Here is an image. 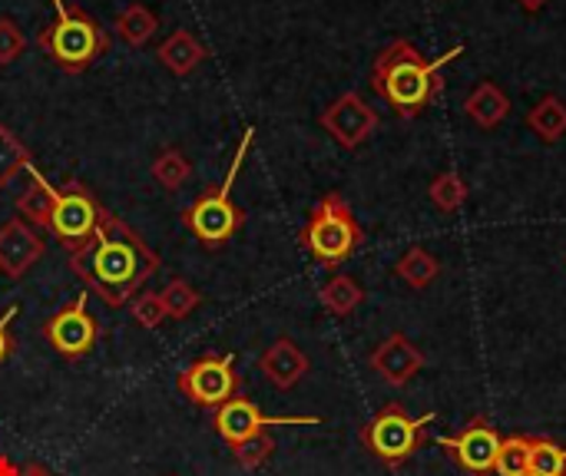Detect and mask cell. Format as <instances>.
I'll use <instances>...</instances> for the list:
<instances>
[{
    "label": "cell",
    "mask_w": 566,
    "mask_h": 476,
    "mask_svg": "<svg viewBox=\"0 0 566 476\" xmlns=\"http://www.w3.org/2000/svg\"><path fill=\"white\" fill-rule=\"evenodd\" d=\"M159 255L109 209L103 212L96 232L70 252V272L106 305L123 308L133 295L159 272Z\"/></svg>",
    "instance_id": "cell-1"
},
{
    "label": "cell",
    "mask_w": 566,
    "mask_h": 476,
    "mask_svg": "<svg viewBox=\"0 0 566 476\" xmlns=\"http://www.w3.org/2000/svg\"><path fill=\"white\" fill-rule=\"evenodd\" d=\"M458 53H464L461 46H454L448 56L441 60H428L411 40H391L371 66V89L401 116V119H415L421 116L431 99L441 89V66L451 63Z\"/></svg>",
    "instance_id": "cell-2"
},
{
    "label": "cell",
    "mask_w": 566,
    "mask_h": 476,
    "mask_svg": "<svg viewBox=\"0 0 566 476\" xmlns=\"http://www.w3.org/2000/svg\"><path fill=\"white\" fill-rule=\"evenodd\" d=\"M255 142V129H245L242 133V142H239V152L232 156V166L226 172V179L212 189H206L186 212H182V225L196 235V242L202 248H222L232 242V235L245 225V212L232 202V186L242 172V162L249 156Z\"/></svg>",
    "instance_id": "cell-3"
},
{
    "label": "cell",
    "mask_w": 566,
    "mask_h": 476,
    "mask_svg": "<svg viewBox=\"0 0 566 476\" xmlns=\"http://www.w3.org/2000/svg\"><path fill=\"white\" fill-rule=\"evenodd\" d=\"M53 20L40 30V50L66 73H83L96 56L109 50V33L99 20H93L80 7H66V0H50Z\"/></svg>",
    "instance_id": "cell-4"
},
{
    "label": "cell",
    "mask_w": 566,
    "mask_h": 476,
    "mask_svg": "<svg viewBox=\"0 0 566 476\" xmlns=\"http://www.w3.org/2000/svg\"><path fill=\"white\" fill-rule=\"evenodd\" d=\"M365 242V232L352 212V205L338 192H325L312 209L305 229L298 232V245L325 268L345 265Z\"/></svg>",
    "instance_id": "cell-5"
},
{
    "label": "cell",
    "mask_w": 566,
    "mask_h": 476,
    "mask_svg": "<svg viewBox=\"0 0 566 476\" xmlns=\"http://www.w3.org/2000/svg\"><path fill=\"white\" fill-rule=\"evenodd\" d=\"M431 421H434V414L411 417L398 401H391L361 427V444L375 461L398 470L405 461H411L428 444V424Z\"/></svg>",
    "instance_id": "cell-6"
},
{
    "label": "cell",
    "mask_w": 566,
    "mask_h": 476,
    "mask_svg": "<svg viewBox=\"0 0 566 476\" xmlns=\"http://www.w3.org/2000/svg\"><path fill=\"white\" fill-rule=\"evenodd\" d=\"M103 205L96 202V195L90 192L86 182L80 179H66L60 189H56V205H53V219L46 225V232L66 248H80L99 225L103 219Z\"/></svg>",
    "instance_id": "cell-7"
},
{
    "label": "cell",
    "mask_w": 566,
    "mask_h": 476,
    "mask_svg": "<svg viewBox=\"0 0 566 476\" xmlns=\"http://www.w3.org/2000/svg\"><path fill=\"white\" fill-rule=\"evenodd\" d=\"M179 391L206 411L222 408L226 401H232L239 394V371H235V358L232 355H206L196 358L182 374H179Z\"/></svg>",
    "instance_id": "cell-8"
},
{
    "label": "cell",
    "mask_w": 566,
    "mask_h": 476,
    "mask_svg": "<svg viewBox=\"0 0 566 476\" xmlns=\"http://www.w3.org/2000/svg\"><path fill=\"white\" fill-rule=\"evenodd\" d=\"M43 338L66 361H80V358H86L96 348V341H99V321L90 311L86 292H80V298H73L53 318L43 321Z\"/></svg>",
    "instance_id": "cell-9"
},
{
    "label": "cell",
    "mask_w": 566,
    "mask_h": 476,
    "mask_svg": "<svg viewBox=\"0 0 566 476\" xmlns=\"http://www.w3.org/2000/svg\"><path fill=\"white\" fill-rule=\"evenodd\" d=\"M501 434L497 427L478 414L471 417L458 434L451 437H441L438 444L451 454V461L461 467L464 476H494V464H497V451H501Z\"/></svg>",
    "instance_id": "cell-10"
},
{
    "label": "cell",
    "mask_w": 566,
    "mask_h": 476,
    "mask_svg": "<svg viewBox=\"0 0 566 476\" xmlns=\"http://www.w3.org/2000/svg\"><path fill=\"white\" fill-rule=\"evenodd\" d=\"M318 123L342 149H358L378 129V113L358 93H342L335 103L322 109Z\"/></svg>",
    "instance_id": "cell-11"
},
{
    "label": "cell",
    "mask_w": 566,
    "mask_h": 476,
    "mask_svg": "<svg viewBox=\"0 0 566 476\" xmlns=\"http://www.w3.org/2000/svg\"><path fill=\"white\" fill-rule=\"evenodd\" d=\"M212 424H216V434L229 447H235V444H242V441H249L255 434H269V427H282V424H322V421L318 417H269V414L259 411V404H252L245 398H232L222 408H216Z\"/></svg>",
    "instance_id": "cell-12"
},
{
    "label": "cell",
    "mask_w": 566,
    "mask_h": 476,
    "mask_svg": "<svg viewBox=\"0 0 566 476\" xmlns=\"http://www.w3.org/2000/svg\"><path fill=\"white\" fill-rule=\"evenodd\" d=\"M368 364H371V371H375L388 388H405V384H411V378L424 368V355H421V348H418L408 335L395 331V335H388V338L371 351Z\"/></svg>",
    "instance_id": "cell-13"
},
{
    "label": "cell",
    "mask_w": 566,
    "mask_h": 476,
    "mask_svg": "<svg viewBox=\"0 0 566 476\" xmlns=\"http://www.w3.org/2000/svg\"><path fill=\"white\" fill-rule=\"evenodd\" d=\"M43 252H46L43 239L20 215L0 225V272L7 278L20 282L43 258Z\"/></svg>",
    "instance_id": "cell-14"
},
{
    "label": "cell",
    "mask_w": 566,
    "mask_h": 476,
    "mask_svg": "<svg viewBox=\"0 0 566 476\" xmlns=\"http://www.w3.org/2000/svg\"><path fill=\"white\" fill-rule=\"evenodd\" d=\"M259 371H262L279 391H292V388L308 374V358H305V351H302L292 338H279V341H272V345L262 351Z\"/></svg>",
    "instance_id": "cell-15"
},
{
    "label": "cell",
    "mask_w": 566,
    "mask_h": 476,
    "mask_svg": "<svg viewBox=\"0 0 566 476\" xmlns=\"http://www.w3.org/2000/svg\"><path fill=\"white\" fill-rule=\"evenodd\" d=\"M53 205H56V189L43 179L40 169L30 166V186L17 195V215L33 229H46L53 219Z\"/></svg>",
    "instance_id": "cell-16"
},
{
    "label": "cell",
    "mask_w": 566,
    "mask_h": 476,
    "mask_svg": "<svg viewBox=\"0 0 566 476\" xmlns=\"http://www.w3.org/2000/svg\"><path fill=\"white\" fill-rule=\"evenodd\" d=\"M156 56H159V63H163L169 73L189 76L209 53H206V46L196 40V33H189V30H172V33L159 43Z\"/></svg>",
    "instance_id": "cell-17"
},
{
    "label": "cell",
    "mask_w": 566,
    "mask_h": 476,
    "mask_svg": "<svg viewBox=\"0 0 566 476\" xmlns=\"http://www.w3.org/2000/svg\"><path fill=\"white\" fill-rule=\"evenodd\" d=\"M464 113H468L481 129H494V126H501V123L511 116V99H507V93H504L497 83L484 80V83H478L474 93L464 99Z\"/></svg>",
    "instance_id": "cell-18"
},
{
    "label": "cell",
    "mask_w": 566,
    "mask_h": 476,
    "mask_svg": "<svg viewBox=\"0 0 566 476\" xmlns=\"http://www.w3.org/2000/svg\"><path fill=\"white\" fill-rule=\"evenodd\" d=\"M113 30H116V36H119L123 43L143 46V43H149L153 33L159 30V20H156V13H153L146 3H129V7H123L119 17L113 20Z\"/></svg>",
    "instance_id": "cell-19"
},
{
    "label": "cell",
    "mask_w": 566,
    "mask_h": 476,
    "mask_svg": "<svg viewBox=\"0 0 566 476\" xmlns=\"http://www.w3.org/2000/svg\"><path fill=\"white\" fill-rule=\"evenodd\" d=\"M318 298H322L325 311H332L335 318H348V315L358 311V305L365 302V288H361L355 278H348V275H332V278L322 285Z\"/></svg>",
    "instance_id": "cell-20"
},
{
    "label": "cell",
    "mask_w": 566,
    "mask_h": 476,
    "mask_svg": "<svg viewBox=\"0 0 566 476\" xmlns=\"http://www.w3.org/2000/svg\"><path fill=\"white\" fill-rule=\"evenodd\" d=\"M527 126L537 133L541 142H557L566 136V103L560 96H544L531 113H527Z\"/></svg>",
    "instance_id": "cell-21"
},
{
    "label": "cell",
    "mask_w": 566,
    "mask_h": 476,
    "mask_svg": "<svg viewBox=\"0 0 566 476\" xmlns=\"http://www.w3.org/2000/svg\"><path fill=\"white\" fill-rule=\"evenodd\" d=\"M149 176H153V182L163 186L166 192H176V189H182L186 179L192 176V166H189V159H186L182 149L166 146V149L156 152V159H153V166H149Z\"/></svg>",
    "instance_id": "cell-22"
},
{
    "label": "cell",
    "mask_w": 566,
    "mask_h": 476,
    "mask_svg": "<svg viewBox=\"0 0 566 476\" xmlns=\"http://www.w3.org/2000/svg\"><path fill=\"white\" fill-rule=\"evenodd\" d=\"M395 275L405 282V285H411V288H428L438 275H441V262L431 255V252H424V248H411V252H405L401 258H398V265H395Z\"/></svg>",
    "instance_id": "cell-23"
},
{
    "label": "cell",
    "mask_w": 566,
    "mask_h": 476,
    "mask_svg": "<svg viewBox=\"0 0 566 476\" xmlns=\"http://www.w3.org/2000/svg\"><path fill=\"white\" fill-rule=\"evenodd\" d=\"M531 470V434H511L501 441L494 476H527Z\"/></svg>",
    "instance_id": "cell-24"
},
{
    "label": "cell",
    "mask_w": 566,
    "mask_h": 476,
    "mask_svg": "<svg viewBox=\"0 0 566 476\" xmlns=\"http://www.w3.org/2000/svg\"><path fill=\"white\" fill-rule=\"evenodd\" d=\"M33 159L30 149L17 139V133H10L7 126H0V189L10 186L23 169L30 172Z\"/></svg>",
    "instance_id": "cell-25"
},
{
    "label": "cell",
    "mask_w": 566,
    "mask_h": 476,
    "mask_svg": "<svg viewBox=\"0 0 566 476\" xmlns=\"http://www.w3.org/2000/svg\"><path fill=\"white\" fill-rule=\"evenodd\" d=\"M527 476H566V451L551 437L531 434V470Z\"/></svg>",
    "instance_id": "cell-26"
},
{
    "label": "cell",
    "mask_w": 566,
    "mask_h": 476,
    "mask_svg": "<svg viewBox=\"0 0 566 476\" xmlns=\"http://www.w3.org/2000/svg\"><path fill=\"white\" fill-rule=\"evenodd\" d=\"M159 298H163L166 318H172V321L189 318V315L202 305V295H199L186 278H172V282L159 292Z\"/></svg>",
    "instance_id": "cell-27"
},
{
    "label": "cell",
    "mask_w": 566,
    "mask_h": 476,
    "mask_svg": "<svg viewBox=\"0 0 566 476\" xmlns=\"http://www.w3.org/2000/svg\"><path fill=\"white\" fill-rule=\"evenodd\" d=\"M431 202L441 209V212H458L464 202H468V182L458 176V172H441L431 189H428Z\"/></svg>",
    "instance_id": "cell-28"
},
{
    "label": "cell",
    "mask_w": 566,
    "mask_h": 476,
    "mask_svg": "<svg viewBox=\"0 0 566 476\" xmlns=\"http://www.w3.org/2000/svg\"><path fill=\"white\" fill-rule=\"evenodd\" d=\"M272 454H275V441H272L269 434H255V437H249V441H242V444L232 447V457H235V464H239L242 470H259V467H265V464L272 461Z\"/></svg>",
    "instance_id": "cell-29"
},
{
    "label": "cell",
    "mask_w": 566,
    "mask_h": 476,
    "mask_svg": "<svg viewBox=\"0 0 566 476\" xmlns=\"http://www.w3.org/2000/svg\"><path fill=\"white\" fill-rule=\"evenodd\" d=\"M129 311H133L136 325L146 328V331H156L163 321H169V318H166V308H163V298H159L156 292H139V295H133Z\"/></svg>",
    "instance_id": "cell-30"
},
{
    "label": "cell",
    "mask_w": 566,
    "mask_h": 476,
    "mask_svg": "<svg viewBox=\"0 0 566 476\" xmlns=\"http://www.w3.org/2000/svg\"><path fill=\"white\" fill-rule=\"evenodd\" d=\"M27 50V36L13 17H0V66H10Z\"/></svg>",
    "instance_id": "cell-31"
},
{
    "label": "cell",
    "mask_w": 566,
    "mask_h": 476,
    "mask_svg": "<svg viewBox=\"0 0 566 476\" xmlns=\"http://www.w3.org/2000/svg\"><path fill=\"white\" fill-rule=\"evenodd\" d=\"M17 305H10L3 315H0V364L13 355V348H17V341H13V331H10V325H13V318H17Z\"/></svg>",
    "instance_id": "cell-32"
},
{
    "label": "cell",
    "mask_w": 566,
    "mask_h": 476,
    "mask_svg": "<svg viewBox=\"0 0 566 476\" xmlns=\"http://www.w3.org/2000/svg\"><path fill=\"white\" fill-rule=\"evenodd\" d=\"M17 476H53L43 464H27V467H20V474Z\"/></svg>",
    "instance_id": "cell-33"
},
{
    "label": "cell",
    "mask_w": 566,
    "mask_h": 476,
    "mask_svg": "<svg viewBox=\"0 0 566 476\" xmlns=\"http://www.w3.org/2000/svg\"><path fill=\"white\" fill-rule=\"evenodd\" d=\"M17 474H20V467H17L10 457H3V454H0V476H17Z\"/></svg>",
    "instance_id": "cell-34"
},
{
    "label": "cell",
    "mask_w": 566,
    "mask_h": 476,
    "mask_svg": "<svg viewBox=\"0 0 566 476\" xmlns=\"http://www.w3.org/2000/svg\"><path fill=\"white\" fill-rule=\"evenodd\" d=\"M517 3H521V7H524L527 13H537V10H544V7H547L551 0H517Z\"/></svg>",
    "instance_id": "cell-35"
}]
</instances>
